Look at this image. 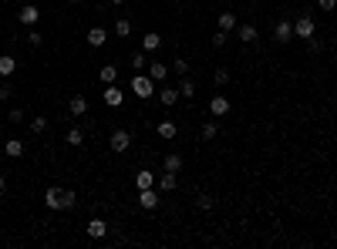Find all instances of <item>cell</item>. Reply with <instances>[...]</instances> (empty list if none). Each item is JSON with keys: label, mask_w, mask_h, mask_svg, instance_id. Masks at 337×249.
Listing matches in <instances>:
<instances>
[{"label": "cell", "mask_w": 337, "mask_h": 249, "mask_svg": "<svg viewBox=\"0 0 337 249\" xmlns=\"http://www.w3.org/2000/svg\"><path fill=\"white\" fill-rule=\"evenodd\" d=\"M44 206L48 209H74L78 206V195L71 189H48L44 192Z\"/></svg>", "instance_id": "1"}, {"label": "cell", "mask_w": 337, "mask_h": 249, "mask_svg": "<svg viewBox=\"0 0 337 249\" xmlns=\"http://www.w3.org/2000/svg\"><path fill=\"white\" fill-rule=\"evenodd\" d=\"M132 95H135V98H142V101H145V98H152V95H155V81L149 78V74H142V71H138L135 78H132Z\"/></svg>", "instance_id": "2"}, {"label": "cell", "mask_w": 337, "mask_h": 249, "mask_svg": "<svg viewBox=\"0 0 337 249\" xmlns=\"http://www.w3.org/2000/svg\"><path fill=\"white\" fill-rule=\"evenodd\" d=\"M17 20L24 27H37V20H40V7L37 4H24V7L17 10Z\"/></svg>", "instance_id": "3"}, {"label": "cell", "mask_w": 337, "mask_h": 249, "mask_svg": "<svg viewBox=\"0 0 337 249\" xmlns=\"http://www.w3.org/2000/svg\"><path fill=\"white\" fill-rule=\"evenodd\" d=\"M313 34H317V24H313V17H297V20H293V37H313Z\"/></svg>", "instance_id": "4"}, {"label": "cell", "mask_w": 337, "mask_h": 249, "mask_svg": "<svg viewBox=\"0 0 337 249\" xmlns=\"http://www.w3.org/2000/svg\"><path fill=\"white\" fill-rule=\"evenodd\" d=\"M209 111H213V118H226V115L233 111V105H229V98H226V95H216L213 101H209Z\"/></svg>", "instance_id": "5"}, {"label": "cell", "mask_w": 337, "mask_h": 249, "mask_svg": "<svg viewBox=\"0 0 337 249\" xmlns=\"http://www.w3.org/2000/svg\"><path fill=\"white\" fill-rule=\"evenodd\" d=\"M138 206H142L145 212H152L155 206H159V192H155V185H152V189H138Z\"/></svg>", "instance_id": "6"}, {"label": "cell", "mask_w": 337, "mask_h": 249, "mask_svg": "<svg viewBox=\"0 0 337 249\" xmlns=\"http://www.w3.org/2000/svg\"><path fill=\"white\" fill-rule=\"evenodd\" d=\"M104 105L108 108H121V101H125V91H118V84H104Z\"/></svg>", "instance_id": "7"}, {"label": "cell", "mask_w": 337, "mask_h": 249, "mask_svg": "<svg viewBox=\"0 0 337 249\" xmlns=\"http://www.w3.org/2000/svg\"><path fill=\"white\" fill-rule=\"evenodd\" d=\"M68 111H71V118H85V115H88V98H85V95H71Z\"/></svg>", "instance_id": "8"}, {"label": "cell", "mask_w": 337, "mask_h": 249, "mask_svg": "<svg viewBox=\"0 0 337 249\" xmlns=\"http://www.w3.org/2000/svg\"><path fill=\"white\" fill-rule=\"evenodd\" d=\"M132 148V135L125 128H118V131H112V152H129Z\"/></svg>", "instance_id": "9"}, {"label": "cell", "mask_w": 337, "mask_h": 249, "mask_svg": "<svg viewBox=\"0 0 337 249\" xmlns=\"http://www.w3.org/2000/svg\"><path fill=\"white\" fill-rule=\"evenodd\" d=\"M273 37L280 40V44H287V40L293 37V20H277V27H273Z\"/></svg>", "instance_id": "10"}, {"label": "cell", "mask_w": 337, "mask_h": 249, "mask_svg": "<svg viewBox=\"0 0 337 249\" xmlns=\"http://www.w3.org/2000/svg\"><path fill=\"white\" fill-rule=\"evenodd\" d=\"M88 236L91 239H104L108 236V222L104 219H88Z\"/></svg>", "instance_id": "11"}, {"label": "cell", "mask_w": 337, "mask_h": 249, "mask_svg": "<svg viewBox=\"0 0 337 249\" xmlns=\"http://www.w3.org/2000/svg\"><path fill=\"white\" fill-rule=\"evenodd\" d=\"M145 71H149V78H152V81H165L168 78V64H162V61H149Z\"/></svg>", "instance_id": "12"}, {"label": "cell", "mask_w": 337, "mask_h": 249, "mask_svg": "<svg viewBox=\"0 0 337 249\" xmlns=\"http://www.w3.org/2000/svg\"><path fill=\"white\" fill-rule=\"evenodd\" d=\"M236 37H240L243 44H253V40L260 37V31H257L253 24H240V27H236Z\"/></svg>", "instance_id": "13"}, {"label": "cell", "mask_w": 337, "mask_h": 249, "mask_svg": "<svg viewBox=\"0 0 337 249\" xmlns=\"http://www.w3.org/2000/svg\"><path fill=\"white\" fill-rule=\"evenodd\" d=\"M236 27H240V24H236V14H233V10H223V14H219V31L233 34Z\"/></svg>", "instance_id": "14"}, {"label": "cell", "mask_w": 337, "mask_h": 249, "mask_svg": "<svg viewBox=\"0 0 337 249\" xmlns=\"http://www.w3.org/2000/svg\"><path fill=\"white\" fill-rule=\"evenodd\" d=\"M155 131H159V138L172 142V138L179 135V125H176V121H159V128H155Z\"/></svg>", "instance_id": "15"}, {"label": "cell", "mask_w": 337, "mask_h": 249, "mask_svg": "<svg viewBox=\"0 0 337 249\" xmlns=\"http://www.w3.org/2000/svg\"><path fill=\"white\" fill-rule=\"evenodd\" d=\"M104 40H108V31H104V27H91V31H88V44H91V48H104Z\"/></svg>", "instance_id": "16"}, {"label": "cell", "mask_w": 337, "mask_h": 249, "mask_svg": "<svg viewBox=\"0 0 337 249\" xmlns=\"http://www.w3.org/2000/svg\"><path fill=\"white\" fill-rule=\"evenodd\" d=\"M162 165H165V172H176V175H179V172H182V165H185V162H182V155L168 152V155H165V162H162Z\"/></svg>", "instance_id": "17"}, {"label": "cell", "mask_w": 337, "mask_h": 249, "mask_svg": "<svg viewBox=\"0 0 337 249\" xmlns=\"http://www.w3.org/2000/svg\"><path fill=\"white\" fill-rule=\"evenodd\" d=\"M176 185H179L176 172H162V178H159V192H172Z\"/></svg>", "instance_id": "18"}, {"label": "cell", "mask_w": 337, "mask_h": 249, "mask_svg": "<svg viewBox=\"0 0 337 249\" xmlns=\"http://www.w3.org/2000/svg\"><path fill=\"white\" fill-rule=\"evenodd\" d=\"M159 101H162L165 108H172V105L179 101V88H162V91H159Z\"/></svg>", "instance_id": "19"}, {"label": "cell", "mask_w": 337, "mask_h": 249, "mask_svg": "<svg viewBox=\"0 0 337 249\" xmlns=\"http://www.w3.org/2000/svg\"><path fill=\"white\" fill-rule=\"evenodd\" d=\"M14 71H17V61L10 54H4V57H0V78H10Z\"/></svg>", "instance_id": "20"}, {"label": "cell", "mask_w": 337, "mask_h": 249, "mask_svg": "<svg viewBox=\"0 0 337 249\" xmlns=\"http://www.w3.org/2000/svg\"><path fill=\"white\" fill-rule=\"evenodd\" d=\"M179 98H196V81L185 74L182 78V84H179Z\"/></svg>", "instance_id": "21"}, {"label": "cell", "mask_w": 337, "mask_h": 249, "mask_svg": "<svg viewBox=\"0 0 337 249\" xmlns=\"http://www.w3.org/2000/svg\"><path fill=\"white\" fill-rule=\"evenodd\" d=\"M4 148H7L10 159H20V155H24V142H17V138H7V145H4Z\"/></svg>", "instance_id": "22"}, {"label": "cell", "mask_w": 337, "mask_h": 249, "mask_svg": "<svg viewBox=\"0 0 337 249\" xmlns=\"http://www.w3.org/2000/svg\"><path fill=\"white\" fill-rule=\"evenodd\" d=\"M159 48H162L159 34H145V37H142V51H159Z\"/></svg>", "instance_id": "23"}, {"label": "cell", "mask_w": 337, "mask_h": 249, "mask_svg": "<svg viewBox=\"0 0 337 249\" xmlns=\"http://www.w3.org/2000/svg\"><path fill=\"white\" fill-rule=\"evenodd\" d=\"M101 81H104V84H118V67H115V64H104L101 67Z\"/></svg>", "instance_id": "24"}, {"label": "cell", "mask_w": 337, "mask_h": 249, "mask_svg": "<svg viewBox=\"0 0 337 249\" xmlns=\"http://www.w3.org/2000/svg\"><path fill=\"white\" fill-rule=\"evenodd\" d=\"M152 185H155L152 172H138V175H135V189H152Z\"/></svg>", "instance_id": "25"}, {"label": "cell", "mask_w": 337, "mask_h": 249, "mask_svg": "<svg viewBox=\"0 0 337 249\" xmlns=\"http://www.w3.org/2000/svg\"><path fill=\"white\" fill-rule=\"evenodd\" d=\"M216 135H219V121H206L202 125V142H213Z\"/></svg>", "instance_id": "26"}, {"label": "cell", "mask_w": 337, "mask_h": 249, "mask_svg": "<svg viewBox=\"0 0 337 249\" xmlns=\"http://www.w3.org/2000/svg\"><path fill=\"white\" fill-rule=\"evenodd\" d=\"M24 40H27V44H31V48H40V44H44V34H40L37 27H31V31H27V37H24Z\"/></svg>", "instance_id": "27"}, {"label": "cell", "mask_w": 337, "mask_h": 249, "mask_svg": "<svg viewBox=\"0 0 337 249\" xmlns=\"http://www.w3.org/2000/svg\"><path fill=\"white\" fill-rule=\"evenodd\" d=\"M65 142H68V145H74V148H78V145L85 142V131H81V128H71V131H68V135H65Z\"/></svg>", "instance_id": "28"}, {"label": "cell", "mask_w": 337, "mask_h": 249, "mask_svg": "<svg viewBox=\"0 0 337 249\" xmlns=\"http://www.w3.org/2000/svg\"><path fill=\"white\" fill-rule=\"evenodd\" d=\"M196 206H199L202 212H209V209H213V206H216V199H213V195H206V192H202L199 199H196Z\"/></svg>", "instance_id": "29"}, {"label": "cell", "mask_w": 337, "mask_h": 249, "mask_svg": "<svg viewBox=\"0 0 337 249\" xmlns=\"http://www.w3.org/2000/svg\"><path fill=\"white\" fill-rule=\"evenodd\" d=\"M172 71L185 78V74H189V61H185V57H176V61H172Z\"/></svg>", "instance_id": "30"}, {"label": "cell", "mask_w": 337, "mask_h": 249, "mask_svg": "<svg viewBox=\"0 0 337 249\" xmlns=\"http://www.w3.org/2000/svg\"><path fill=\"white\" fill-rule=\"evenodd\" d=\"M31 131H34V135H44V131H48V118H34L31 121Z\"/></svg>", "instance_id": "31"}, {"label": "cell", "mask_w": 337, "mask_h": 249, "mask_svg": "<svg viewBox=\"0 0 337 249\" xmlns=\"http://www.w3.org/2000/svg\"><path fill=\"white\" fill-rule=\"evenodd\" d=\"M115 34H118V37H129L132 24H129V20H115Z\"/></svg>", "instance_id": "32"}, {"label": "cell", "mask_w": 337, "mask_h": 249, "mask_svg": "<svg viewBox=\"0 0 337 249\" xmlns=\"http://www.w3.org/2000/svg\"><path fill=\"white\" fill-rule=\"evenodd\" d=\"M132 67H135V71H145V67H149V57H145V54H135V57H132Z\"/></svg>", "instance_id": "33"}, {"label": "cell", "mask_w": 337, "mask_h": 249, "mask_svg": "<svg viewBox=\"0 0 337 249\" xmlns=\"http://www.w3.org/2000/svg\"><path fill=\"white\" fill-rule=\"evenodd\" d=\"M213 81H216L219 88H223V84H229V71H226V67H219V71L213 74Z\"/></svg>", "instance_id": "34"}, {"label": "cell", "mask_w": 337, "mask_h": 249, "mask_svg": "<svg viewBox=\"0 0 337 249\" xmlns=\"http://www.w3.org/2000/svg\"><path fill=\"white\" fill-rule=\"evenodd\" d=\"M226 40H229V34H226V31H216V34H213V48H223Z\"/></svg>", "instance_id": "35"}, {"label": "cell", "mask_w": 337, "mask_h": 249, "mask_svg": "<svg viewBox=\"0 0 337 249\" xmlns=\"http://www.w3.org/2000/svg\"><path fill=\"white\" fill-rule=\"evenodd\" d=\"M10 95H14V91H10V84H7V78H4V81H0V101H7V98Z\"/></svg>", "instance_id": "36"}, {"label": "cell", "mask_w": 337, "mask_h": 249, "mask_svg": "<svg viewBox=\"0 0 337 249\" xmlns=\"http://www.w3.org/2000/svg\"><path fill=\"white\" fill-rule=\"evenodd\" d=\"M307 48H310V54H321V48H324V44H321L317 37H307Z\"/></svg>", "instance_id": "37"}, {"label": "cell", "mask_w": 337, "mask_h": 249, "mask_svg": "<svg viewBox=\"0 0 337 249\" xmlns=\"http://www.w3.org/2000/svg\"><path fill=\"white\" fill-rule=\"evenodd\" d=\"M7 121H14V125H17V121H24V111H20V108H14V111L7 115Z\"/></svg>", "instance_id": "38"}, {"label": "cell", "mask_w": 337, "mask_h": 249, "mask_svg": "<svg viewBox=\"0 0 337 249\" xmlns=\"http://www.w3.org/2000/svg\"><path fill=\"white\" fill-rule=\"evenodd\" d=\"M317 7H321V10H334L337 0H317Z\"/></svg>", "instance_id": "39"}, {"label": "cell", "mask_w": 337, "mask_h": 249, "mask_svg": "<svg viewBox=\"0 0 337 249\" xmlns=\"http://www.w3.org/2000/svg\"><path fill=\"white\" fill-rule=\"evenodd\" d=\"M4 189H7V175H4V172H0V192H4Z\"/></svg>", "instance_id": "40"}, {"label": "cell", "mask_w": 337, "mask_h": 249, "mask_svg": "<svg viewBox=\"0 0 337 249\" xmlns=\"http://www.w3.org/2000/svg\"><path fill=\"white\" fill-rule=\"evenodd\" d=\"M108 4H125V0H108Z\"/></svg>", "instance_id": "41"}, {"label": "cell", "mask_w": 337, "mask_h": 249, "mask_svg": "<svg viewBox=\"0 0 337 249\" xmlns=\"http://www.w3.org/2000/svg\"><path fill=\"white\" fill-rule=\"evenodd\" d=\"M219 4H229V0H219Z\"/></svg>", "instance_id": "42"}]
</instances>
